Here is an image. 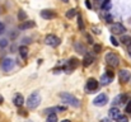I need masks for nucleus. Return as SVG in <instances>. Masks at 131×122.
Masks as SVG:
<instances>
[{"label":"nucleus","instance_id":"obj_11","mask_svg":"<svg viewBox=\"0 0 131 122\" xmlns=\"http://www.w3.org/2000/svg\"><path fill=\"white\" fill-rule=\"evenodd\" d=\"M41 17H42L43 19H52V18L56 17V14H55L52 10H50V9H45V10L41 12Z\"/></svg>","mask_w":131,"mask_h":122},{"label":"nucleus","instance_id":"obj_16","mask_svg":"<svg viewBox=\"0 0 131 122\" xmlns=\"http://www.w3.org/2000/svg\"><path fill=\"white\" fill-rule=\"evenodd\" d=\"M113 78H111V76H108L107 74H104V75H102V78H101V84L102 85H108L111 81H112Z\"/></svg>","mask_w":131,"mask_h":122},{"label":"nucleus","instance_id":"obj_36","mask_svg":"<svg viewBox=\"0 0 131 122\" xmlns=\"http://www.w3.org/2000/svg\"><path fill=\"white\" fill-rule=\"evenodd\" d=\"M3 102H4V98H3V97H1V95H0V104H1V103H3Z\"/></svg>","mask_w":131,"mask_h":122},{"label":"nucleus","instance_id":"obj_38","mask_svg":"<svg viewBox=\"0 0 131 122\" xmlns=\"http://www.w3.org/2000/svg\"><path fill=\"white\" fill-rule=\"evenodd\" d=\"M61 122H70L69 120H64V121H61Z\"/></svg>","mask_w":131,"mask_h":122},{"label":"nucleus","instance_id":"obj_40","mask_svg":"<svg viewBox=\"0 0 131 122\" xmlns=\"http://www.w3.org/2000/svg\"><path fill=\"white\" fill-rule=\"evenodd\" d=\"M95 1H97V3H98V1H99V0H95Z\"/></svg>","mask_w":131,"mask_h":122},{"label":"nucleus","instance_id":"obj_26","mask_svg":"<svg viewBox=\"0 0 131 122\" xmlns=\"http://www.w3.org/2000/svg\"><path fill=\"white\" fill-rule=\"evenodd\" d=\"M94 51L95 52H101L102 51V46L101 45H94Z\"/></svg>","mask_w":131,"mask_h":122},{"label":"nucleus","instance_id":"obj_10","mask_svg":"<svg viewBox=\"0 0 131 122\" xmlns=\"http://www.w3.org/2000/svg\"><path fill=\"white\" fill-rule=\"evenodd\" d=\"M13 103H14L17 107H22V106L24 104V98H23V95H22V94H19V93H17V94L14 95Z\"/></svg>","mask_w":131,"mask_h":122},{"label":"nucleus","instance_id":"obj_29","mask_svg":"<svg viewBox=\"0 0 131 122\" xmlns=\"http://www.w3.org/2000/svg\"><path fill=\"white\" fill-rule=\"evenodd\" d=\"M126 112L127 113H131V101H129L127 106H126Z\"/></svg>","mask_w":131,"mask_h":122},{"label":"nucleus","instance_id":"obj_13","mask_svg":"<svg viewBox=\"0 0 131 122\" xmlns=\"http://www.w3.org/2000/svg\"><path fill=\"white\" fill-rule=\"evenodd\" d=\"M78 65H79V60L77 59V57H73V59H70L69 61H68V69L69 70H71V69H77L78 68Z\"/></svg>","mask_w":131,"mask_h":122},{"label":"nucleus","instance_id":"obj_31","mask_svg":"<svg viewBox=\"0 0 131 122\" xmlns=\"http://www.w3.org/2000/svg\"><path fill=\"white\" fill-rule=\"evenodd\" d=\"M85 6H87L88 9H92L93 6H92V4H90V1L89 0H85Z\"/></svg>","mask_w":131,"mask_h":122},{"label":"nucleus","instance_id":"obj_17","mask_svg":"<svg viewBox=\"0 0 131 122\" xmlns=\"http://www.w3.org/2000/svg\"><path fill=\"white\" fill-rule=\"evenodd\" d=\"M19 55L23 59H27V56H28V47L27 46H20L19 47Z\"/></svg>","mask_w":131,"mask_h":122},{"label":"nucleus","instance_id":"obj_33","mask_svg":"<svg viewBox=\"0 0 131 122\" xmlns=\"http://www.w3.org/2000/svg\"><path fill=\"white\" fill-rule=\"evenodd\" d=\"M4 29H5V27H4V24L0 22V35H1V33H4Z\"/></svg>","mask_w":131,"mask_h":122},{"label":"nucleus","instance_id":"obj_15","mask_svg":"<svg viewBox=\"0 0 131 122\" xmlns=\"http://www.w3.org/2000/svg\"><path fill=\"white\" fill-rule=\"evenodd\" d=\"M93 61H94V59H93V56L92 55H87L85 57H84V60H83V66H89L90 64H93Z\"/></svg>","mask_w":131,"mask_h":122},{"label":"nucleus","instance_id":"obj_1","mask_svg":"<svg viewBox=\"0 0 131 122\" xmlns=\"http://www.w3.org/2000/svg\"><path fill=\"white\" fill-rule=\"evenodd\" d=\"M40 103H41V95H40L38 92L32 93V94L28 97V99H27V106H28L29 109L37 108V107L40 106Z\"/></svg>","mask_w":131,"mask_h":122},{"label":"nucleus","instance_id":"obj_30","mask_svg":"<svg viewBox=\"0 0 131 122\" xmlns=\"http://www.w3.org/2000/svg\"><path fill=\"white\" fill-rule=\"evenodd\" d=\"M6 45H8V41L6 40H1L0 41V46H1V47H5Z\"/></svg>","mask_w":131,"mask_h":122},{"label":"nucleus","instance_id":"obj_32","mask_svg":"<svg viewBox=\"0 0 131 122\" xmlns=\"http://www.w3.org/2000/svg\"><path fill=\"white\" fill-rule=\"evenodd\" d=\"M108 76H111V78H113L115 76V74H113V71H111V70H107V73H106Z\"/></svg>","mask_w":131,"mask_h":122},{"label":"nucleus","instance_id":"obj_18","mask_svg":"<svg viewBox=\"0 0 131 122\" xmlns=\"http://www.w3.org/2000/svg\"><path fill=\"white\" fill-rule=\"evenodd\" d=\"M126 95L125 94H120V95H117L116 98H115V101H113V104H120V103H124L125 101H126Z\"/></svg>","mask_w":131,"mask_h":122},{"label":"nucleus","instance_id":"obj_28","mask_svg":"<svg viewBox=\"0 0 131 122\" xmlns=\"http://www.w3.org/2000/svg\"><path fill=\"white\" fill-rule=\"evenodd\" d=\"M106 22H107V23H111V22H112V15L106 14Z\"/></svg>","mask_w":131,"mask_h":122},{"label":"nucleus","instance_id":"obj_7","mask_svg":"<svg viewBox=\"0 0 131 122\" xmlns=\"http://www.w3.org/2000/svg\"><path fill=\"white\" fill-rule=\"evenodd\" d=\"M13 65H14V61H13L12 59H9V57H6V59H4V60L1 61V68H3V70H5V71L12 70Z\"/></svg>","mask_w":131,"mask_h":122},{"label":"nucleus","instance_id":"obj_8","mask_svg":"<svg viewBox=\"0 0 131 122\" xmlns=\"http://www.w3.org/2000/svg\"><path fill=\"white\" fill-rule=\"evenodd\" d=\"M118 78H120V80L122 81V83H127L131 78L130 71H129V70H121V71L118 73Z\"/></svg>","mask_w":131,"mask_h":122},{"label":"nucleus","instance_id":"obj_22","mask_svg":"<svg viewBox=\"0 0 131 122\" xmlns=\"http://www.w3.org/2000/svg\"><path fill=\"white\" fill-rule=\"evenodd\" d=\"M18 19H19V20H26V19H27V13H26L24 10H19V13H18Z\"/></svg>","mask_w":131,"mask_h":122},{"label":"nucleus","instance_id":"obj_12","mask_svg":"<svg viewBox=\"0 0 131 122\" xmlns=\"http://www.w3.org/2000/svg\"><path fill=\"white\" fill-rule=\"evenodd\" d=\"M32 27H35V22L33 20H24L23 23H20L19 24V29H22V31H24V29H29V28H32Z\"/></svg>","mask_w":131,"mask_h":122},{"label":"nucleus","instance_id":"obj_34","mask_svg":"<svg viewBox=\"0 0 131 122\" xmlns=\"http://www.w3.org/2000/svg\"><path fill=\"white\" fill-rule=\"evenodd\" d=\"M87 40H88V42H89V43H93V41H92V37H90L89 35L87 36Z\"/></svg>","mask_w":131,"mask_h":122},{"label":"nucleus","instance_id":"obj_35","mask_svg":"<svg viewBox=\"0 0 131 122\" xmlns=\"http://www.w3.org/2000/svg\"><path fill=\"white\" fill-rule=\"evenodd\" d=\"M101 122H111V120H110V118H103Z\"/></svg>","mask_w":131,"mask_h":122},{"label":"nucleus","instance_id":"obj_23","mask_svg":"<svg viewBox=\"0 0 131 122\" xmlns=\"http://www.w3.org/2000/svg\"><path fill=\"white\" fill-rule=\"evenodd\" d=\"M102 9H103V10H108V9H111V3H110V0H103Z\"/></svg>","mask_w":131,"mask_h":122},{"label":"nucleus","instance_id":"obj_27","mask_svg":"<svg viewBox=\"0 0 131 122\" xmlns=\"http://www.w3.org/2000/svg\"><path fill=\"white\" fill-rule=\"evenodd\" d=\"M111 42H112V45H113V46H116V47L118 46V42H117V40H116L113 36H111Z\"/></svg>","mask_w":131,"mask_h":122},{"label":"nucleus","instance_id":"obj_37","mask_svg":"<svg viewBox=\"0 0 131 122\" xmlns=\"http://www.w3.org/2000/svg\"><path fill=\"white\" fill-rule=\"evenodd\" d=\"M129 51H130V52H131V43H130V45H129Z\"/></svg>","mask_w":131,"mask_h":122},{"label":"nucleus","instance_id":"obj_20","mask_svg":"<svg viewBox=\"0 0 131 122\" xmlns=\"http://www.w3.org/2000/svg\"><path fill=\"white\" fill-rule=\"evenodd\" d=\"M78 27H79L80 31L84 29V22H83V18H82L80 14H78Z\"/></svg>","mask_w":131,"mask_h":122},{"label":"nucleus","instance_id":"obj_25","mask_svg":"<svg viewBox=\"0 0 131 122\" xmlns=\"http://www.w3.org/2000/svg\"><path fill=\"white\" fill-rule=\"evenodd\" d=\"M117 122H129V118H127V116H120L117 118Z\"/></svg>","mask_w":131,"mask_h":122},{"label":"nucleus","instance_id":"obj_5","mask_svg":"<svg viewBox=\"0 0 131 122\" xmlns=\"http://www.w3.org/2000/svg\"><path fill=\"white\" fill-rule=\"evenodd\" d=\"M107 102H108V97L106 94H99V95H97L93 99V104L94 106H98V107H102V106L107 104Z\"/></svg>","mask_w":131,"mask_h":122},{"label":"nucleus","instance_id":"obj_9","mask_svg":"<svg viewBox=\"0 0 131 122\" xmlns=\"http://www.w3.org/2000/svg\"><path fill=\"white\" fill-rule=\"evenodd\" d=\"M97 88H98V81L95 80L94 78L88 79V81H87V90L88 92H93V90H95Z\"/></svg>","mask_w":131,"mask_h":122},{"label":"nucleus","instance_id":"obj_19","mask_svg":"<svg viewBox=\"0 0 131 122\" xmlns=\"http://www.w3.org/2000/svg\"><path fill=\"white\" fill-rule=\"evenodd\" d=\"M75 15H77V9H74V8H71V9H69L66 12V18H69V19H71Z\"/></svg>","mask_w":131,"mask_h":122},{"label":"nucleus","instance_id":"obj_39","mask_svg":"<svg viewBox=\"0 0 131 122\" xmlns=\"http://www.w3.org/2000/svg\"><path fill=\"white\" fill-rule=\"evenodd\" d=\"M61 1H64V3H68V1H69V0H61Z\"/></svg>","mask_w":131,"mask_h":122},{"label":"nucleus","instance_id":"obj_3","mask_svg":"<svg viewBox=\"0 0 131 122\" xmlns=\"http://www.w3.org/2000/svg\"><path fill=\"white\" fill-rule=\"evenodd\" d=\"M106 62H107V65H110V66H112V68H116V66H118V64H120V59H118V56H117L116 53L110 52V53L106 55Z\"/></svg>","mask_w":131,"mask_h":122},{"label":"nucleus","instance_id":"obj_24","mask_svg":"<svg viewBox=\"0 0 131 122\" xmlns=\"http://www.w3.org/2000/svg\"><path fill=\"white\" fill-rule=\"evenodd\" d=\"M121 42L125 43V45H130L131 43V37L130 36H122V37H121Z\"/></svg>","mask_w":131,"mask_h":122},{"label":"nucleus","instance_id":"obj_4","mask_svg":"<svg viewBox=\"0 0 131 122\" xmlns=\"http://www.w3.org/2000/svg\"><path fill=\"white\" fill-rule=\"evenodd\" d=\"M45 42H46V45H48V46H51V47H57L61 41H60L59 37H56L55 35H48V36H46Z\"/></svg>","mask_w":131,"mask_h":122},{"label":"nucleus","instance_id":"obj_6","mask_svg":"<svg viewBox=\"0 0 131 122\" xmlns=\"http://www.w3.org/2000/svg\"><path fill=\"white\" fill-rule=\"evenodd\" d=\"M111 32L113 35H122V33L126 32V28L121 23H115V24L111 26Z\"/></svg>","mask_w":131,"mask_h":122},{"label":"nucleus","instance_id":"obj_21","mask_svg":"<svg viewBox=\"0 0 131 122\" xmlns=\"http://www.w3.org/2000/svg\"><path fill=\"white\" fill-rule=\"evenodd\" d=\"M46 122H57V116L55 113H50L47 116V121Z\"/></svg>","mask_w":131,"mask_h":122},{"label":"nucleus","instance_id":"obj_14","mask_svg":"<svg viewBox=\"0 0 131 122\" xmlns=\"http://www.w3.org/2000/svg\"><path fill=\"white\" fill-rule=\"evenodd\" d=\"M120 116H121V115H120V109H118L117 107H112V108L110 109V117H111V118L117 120Z\"/></svg>","mask_w":131,"mask_h":122},{"label":"nucleus","instance_id":"obj_2","mask_svg":"<svg viewBox=\"0 0 131 122\" xmlns=\"http://www.w3.org/2000/svg\"><path fill=\"white\" fill-rule=\"evenodd\" d=\"M60 98L62 99V102H65V103H68L73 107H79L80 106L79 99L77 97H74L73 94H70V93H60Z\"/></svg>","mask_w":131,"mask_h":122}]
</instances>
